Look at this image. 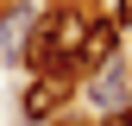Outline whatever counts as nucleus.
<instances>
[{"instance_id":"obj_1","label":"nucleus","mask_w":132,"mask_h":126,"mask_svg":"<svg viewBox=\"0 0 132 126\" xmlns=\"http://www.w3.org/2000/svg\"><path fill=\"white\" fill-rule=\"evenodd\" d=\"M82 38H88V13L82 6L38 13V32L25 44V69H38V76H76L82 69Z\"/></svg>"},{"instance_id":"obj_2","label":"nucleus","mask_w":132,"mask_h":126,"mask_svg":"<svg viewBox=\"0 0 132 126\" xmlns=\"http://www.w3.org/2000/svg\"><path fill=\"white\" fill-rule=\"evenodd\" d=\"M88 107L94 114H120V107L132 101V69H126V57H113V63H101V69L88 76Z\"/></svg>"},{"instance_id":"obj_3","label":"nucleus","mask_w":132,"mask_h":126,"mask_svg":"<svg viewBox=\"0 0 132 126\" xmlns=\"http://www.w3.org/2000/svg\"><path fill=\"white\" fill-rule=\"evenodd\" d=\"M69 88H76V76H31V88H25V120L51 126L57 107L69 101Z\"/></svg>"},{"instance_id":"obj_4","label":"nucleus","mask_w":132,"mask_h":126,"mask_svg":"<svg viewBox=\"0 0 132 126\" xmlns=\"http://www.w3.org/2000/svg\"><path fill=\"white\" fill-rule=\"evenodd\" d=\"M31 32H38V6H6L0 13V51H6V63H25Z\"/></svg>"},{"instance_id":"obj_5","label":"nucleus","mask_w":132,"mask_h":126,"mask_svg":"<svg viewBox=\"0 0 132 126\" xmlns=\"http://www.w3.org/2000/svg\"><path fill=\"white\" fill-rule=\"evenodd\" d=\"M113 44H120V19H88V38H82V69H101V63H113Z\"/></svg>"},{"instance_id":"obj_6","label":"nucleus","mask_w":132,"mask_h":126,"mask_svg":"<svg viewBox=\"0 0 132 126\" xmlns=\"http://www.w3.org/2000/svg\"><path fill=\"white\" fill-rule=\"evenodd\" d=\"M107 6H113V19H120V25H132V0H107Z\"/></svg>"},{"instance_id":"obj_7","label":"nucleus","mask_w":132,"mask_h":126,"mask_svg":"<svg viewBox=\"0 0 132 126\" xmlns=\"http://www.w3.org/2000/svg\"><path fill=\"white\" fill-rule=\"evenodd\" d=\"M107 126H132V101L120 107V114H107Z\"/></svg>"},{"instance_id":"obj_8","label":"nucleus","mask_w":132,"mask_h":126,"mask_svg":"<svg viewBox=\"0 0 132 126\" xmlns=\"http://www.w3.org/2000/svg\"><path fill=\"white\" fill-rule=\"evenodd\" d=\"M51 126H76V120H51Z\"/></svg>"},{"instance_id":"obj_9","label":"nucleus","mask_w":132,"mask_h":126,"mask_svg":"<svg viewBox=\"0 0 132 126\" xmlns=\"http://www.w3.org/2000/svg\"><path fill=\"white\" fill-rule=\"evenodd\" d=\"M126 69H132V51H126Z\"/></svg>"}]
</instances>
